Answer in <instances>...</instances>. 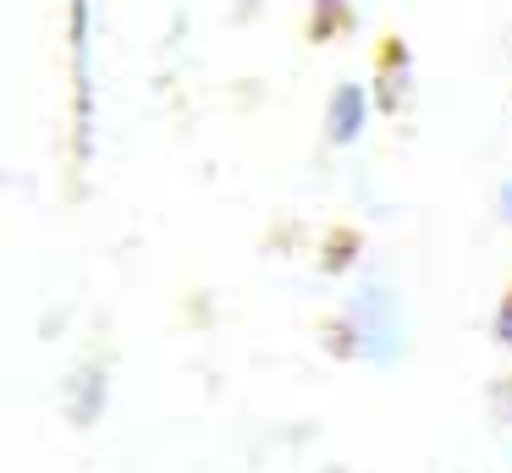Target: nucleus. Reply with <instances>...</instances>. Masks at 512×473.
<instances>
[{
    "label": "nucleus",
    "instance_id": "nucleus-1",
    "mask_svg": "<svg viewBox=\"0 0 512 473\" xmlns=\"http://www.w3.org/2000/svg\"><path fill=\"white\" fill-rule=\"evenodd\" d=\"M353 330L364 336V352H380V358H391L397 352V308H391V297L380 292V286H369V292H358L353 303Z\"/></svg>",
    "mask_w": 512,
    "mask_h": 473
},
{
    "label": "nucleus",
    "instance_id": "nucleus-3",
    "mask_svg": "<svg viewBox=\"0 0 512 473\" xmlns=\"http://www.w3.org/2000/svg\"><path fill=\"white\" fill-rule=\"evenodd\" d=\"M72 77H78V121L89 138V99H94V77H89V0H72Z\"/></svg>",
    "mask_w": 512,
    "mask_h": 473
},
{
    "label": "nucleus",
    "instance_id": "nucleus-5",
    "mask_svg": "<svg viewBox=\"0 0 512 473\" xmlns=\"http://www.w3.org/2000/svg\"><path fill=\"white\" fill-rule=\"evenodd\" d=\"M501 215H507V220H512V182H507V187H501Z\"/></svg>",
    "mask_w": 512,
    "mask_h": 473
},
{
    "label": "nucleus",
    "instance_id": "nucleus-2",
    "mask_svg": "<svg viewBox=\"0 0 512 473\" xmlns=\"http://www.w3.org/2000/svg\"><path fill=\"white\" fill-rule=\"evenodd\" d=\"M369 121V94L358 83H342L331 94V105H325V138L331 143H353L358 132H364Z\"/></svg>",
    "mask_w": 512,
    "mask_h": 473
},
{
    "label": "nucleus",
    "instance_id": "nucleus-4",
    "mask_svg": "<svg viewBox=\"0 0 512 473\" xmlns=\"http://www.w3.org/2000/svg\"><path fill=\"white\" fill-rule=\"evenodd\" d=\"M496 336L512 347V297H501V308H496Z\"/></svg>",
    "mask_w": 512,
    "mask_h": 473
}]
</instances>
